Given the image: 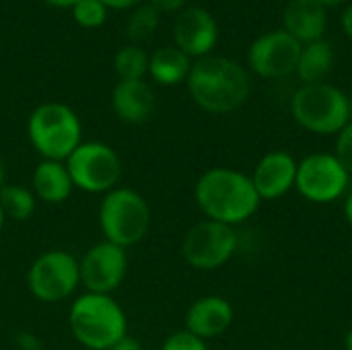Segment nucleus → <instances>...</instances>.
Here are the masks:
<instances>
[{"label": "nucleus", "mask_w": 352, "mask_h": 350, "mask_svg": "<svg viewBox=\"0 0 352 350\" xmlns=\"http://www.w3.org/2000/svg\"><path fill=\"white\" fill-rule=\"evenodd\" d=\"M351 177L334 153H311L297 163L295 190L311 204H334L349 192Z\"/></svg>", "instance_id": "obj_9"}, {"label": "nucleus", "mask_w": 352, "mask_h": 350, "mask_svg": "<svg viewBox=\"0 0 352 350\" xmlns=\"http://www.w3.org/2000/svg\"><path fill=\"white\" fill-rule=\"evenodd\" d=\"M344 349L352 350V328L346 332V336H344Z\"/></svg>", "instance_id": "obj_34"}, {"label": "nucleus", "mask_w": 352, "mask_h": 350, "mask_svg": "<svg viewBox=\"0 0 352 350\" xmlns=\"http://www.w3.org/2000/svg\"><path fill=\"white\" fill-rule=\"evenodd\" d=\"M173 41L190 58H206L219 41L217 19L202 6L182 8L173 23Z\"/></svg>", "instance_id": "obj_13"}, {"label": "nucleus", "mask_w": 352, "mask_h": 350, "mask_svg": "<svg viewBox=\"0 0 352 350\" xmlns=\"http://www.w3.org/2000/svg\"><path fill=\"white\" fill-rule=\"evenodd\" d=\"M111 109L126 124H142L153 116L155 93L144 80H120L111 91Z\"/></svg>", "instance_id": "obj_17"}, {"label": "nucleus", "mask_w": 352, "mask_h": 350, "mask_svg": "<svg viewBox=\"0 0 352 350\" xmlns=\"http://www.w3.org/2000/svg\"><path fill=\"white\" fill-rule=\"evenodd\" d=\"M291 113L303 130L320 136H336L351 122L349 95L328 80L301 85L293 93Z\"/></svg>", "instance_id": "obj_6"}, {"label": "nucleus", "mask_w": 352, "mask_h": 350, "mask_svg": "<svg viewBox=\"0 0 352 350\" xmlns=\"http://www.w3.org/2000/svg\"><path fill=\"white\" fill-rule=\"evenodd\" d=\"M27 138L41 159L66 161L82 142V124L76 111L66 103L47 101L31 111Z\"/></svg>", "instance_id": "obj_5"}, {"label": "nucleus", "mask_w": 352, "mask_h": 350, "mask_svg": "<svg viewBox=\"0 0 352 350\" xmlns=\"http://www.w3.org/2000/svg\"><path fill=\"white\" fill-rule=\"evenodd\" d=\"M25 283L31 297L39 303H62L80 287L78 258L66 250H47L31 262Z\"/></svg>", "instance_id": "obj_7"}, {"label": "nucleus", "mask_w": 352, "mask_h": 350, "mask_svg": "<svg viewBox=\"0 0 352 350\" xmlns=\"http://www.w3.org/2000/svg\"><path fill=\"white\" fill-rule=\"evenodd\" d=\"M109 350H142V347H140V342H138L136 338L126 336V338H122L113 349H109Z\"/></svg>", "instance_id": "obj_30"}, {"label": "nucleus", "mask_w": 352, "mask_h": 350, "mask_svg": "<svg viewBox=\"0 0 352 350\" xmlns=\"http://www.w3.org/2000/svg\"><path fill=\"white\" fill-rule=\"evenodd\" d=\"M74 190L85 194H107L118 188L122 177V159L118 151L99 140H82L64 161Z\"/></svg>", "instance_id": "obj_8"}, {"label": "nucleus", "mask_w": 352, "mask_h": 350, "mask_svg": "<svg viewBox=\"0 0 352 350\" xmlns=\"http://www.w3.org/2000/svg\"><path fill=\"white\" fill-rule=\"evenodd\" d=\"M318 2H320V4H324V6L328 8V6H336V4H342L344 0H318Z\"/></svg>", "instance_id": "obj_35"}, {"label": "nucleus", "mask_w": 352, "mask_h": 350, "mask_svg": "<svg viewBox=\"0 0 352 350\" xmlns=\"http://www.w3.org/2000/svg\"><path fill=\"white\" fill-rule=\"evenodd\" d=\"M297 159L289 151H268L254 167L252 184L260 200H278L295 188Z\"/></svg>", "instance_id": "obj_14"}, {"label": "nucleus", "mask_w": 352, "mask_h": 350, "mask_svg": "<svg viewBox=\"0 0 352 350\" xmlns=\"http://www.w3.org/2000/svg\"><path fill=\"white\" fill-rule=\"evenodd\" d=\"M237 245L239 237L235 227L204 219L184 235L182 256L192 268L210 272L223 268L235 256Z\"/></svg>", "instance_id": "obj_10"}, {"label": "nucleus", "mask_w": 352, "mask_h": 350, "mask_svg": "<svg viewBox=\"0 0 352 350\" xmlns=\"http://www.w3.org/2000/svg\"><path fill=\"white\" fill-rule=\"evenodd\" d=\"M186 85L192 101L214 116L237 111L252 91L250 74L239 62L212 54L192 62Z\"/></svg>", "instance_id": "obj_2"}, {"label": "nucleus", "mask_w": 352, "mask_h": 350, "mask_svg": "<svg viewBox=\"0 0 352 350\" xmlns=\"http://www.w3.org/2000/svg\"><path fill=\"white\" fill-rule=\"evenodd\" d=\"M161 350H208V344H206V340L190 334L188 330H179L165 338V342L161 344Z\"/></svg>", "instance_id": "obj_25"}, {"label": "nucleus", "mask_w": 352, "mask_h": 350, "mask_svg": "<svg viewBox=\"0 0 352 350\" xmlns=\"http://www.w3.org/2000/svg\"><path fill=\"white\" fill-rule=\"evenodd\" d=\"M349 116H351V122H352V93L349 95Z\"/></svg>", "instance_id": "obj_37"}, {"label": "nucleus", "mask_w": 352, "mask_h": 350, "mask_svg": "<svg viewBox=\"0 0 352 350\" xmlns=\"http://www.w3.org/2000/svg\"><path fill=\"white\" fill-rule=\"evenodd\" d=\"M31 192L45 204H64L74 192L66 163L41 159L31 175Z\"/></svg>", "instance_id": "obj_18"}, {"label": "nucleus", "mask_w": 352, "mask_h": 350, "mask_svg": "<svg viewBox=\"0 0 352 350\" xmlns=\"http://www.w3.org/2000/svg\"><path fill=\"white\" fill-rule=\"evenodd\" d=\"M159 17L161 12L148 2L140 8H136L132 12V17L128 19V27H126V35L128 39L132 41H142L146 39L148 35H153V31L157 29L159 25Z\"/></svg>", "instance_id": "obj_23"}, {"label": "nucleus", "mask_w": 352, "mask_h": 350, "mask_svg": "<svg viewBox=\"0 0 352 350\" xmlns=\"http://www.w3.org/2000/svg\"><path fill=\"white\" fill-rule=\"evenodd\" d=\"M194 198L208 221L229 227L250 221L262 204L252 177L233 167L206 169L194 186Z\"/></svg>", "instance_id": "obj_1"}, {"label": "nucleus", "mask_w": 352, "mask_h": 350, "mask_svg": "<svg viewBox=\"0 0 352 350\" xmlns=\"http://www.w3.org/2000/svg\"><path fill=\"white\" fill-rule=\"evenodd\" d=\"M68 328L82 349L109 350L128 336V316L113 295L85 291L70 305Z\"/></svg>", "instance_id": "obj_3"}, {"label": "nucleus", "mask_w": 352, "mask_h": 350, "mask_svg": "<svg viewBox=\"0 0 352 350\" xmlns=\"http://www.w3.org/2000/svg\"><path fill=\"white\" fill-rule=\"evenodd\" d=\"M97 217L103 239L124 250L138 245L148 235L153 223L148 200L126 186H118L103 194Z\"/></svg>", "instance_id": "obj_4"}, {"label": "nucleus", "mask_w": 352, "mask_h": 350, "mask_svg": "<svg viewBox=\"0 0 352 350\" xmlns=\"http://www.w3.org/2000/svg\"><path fill=\"white\" fill-rule=\"evenodd\" d=\"M188 0H151V4L159 12H179L186 6Z\"/></svg>", "instance_id": "obj_27"}, {"label": "nucleus", "mask_w": 352, "mask_h": 350, "mask_svg": "<svg viewBox=\"0 0 352 350\" xmlns=\"http://www.w3.org/2000/svg\"><path fill=\"white\" fill-rule=\"evenodd\" d=\"M4 223H6V217H4V210H2V206H0V233H2V229H4Z\"/></svg>", "instance_id": "obj_36"}, {"label": "nucleus", "mask_w": 352, "mask_h": 350, "mask_svg": "<svg viewBox=\"0 0 352 350\" xmlns=\"http://www.w3.org/2000/svg\"><path fill=\"white\" fill-rule=\"evenodd\" d=\"M299 54L301 43L285 29H274L252 41L248 50V66L256 76L276 80L295 74Z\"/></svg>", "instance_id": "obj_12"}, {"label": "nucleus", "mask_w": 352, "mask_h": 350, "mask_svg": "<svg viewBox=\"0 0 352 350\" xmlns=\"http://www.w3.org/2000/svg\"><path fill=\"white\" fill-rule=\"evenodd\" d=\"M334 155L342 163V167L352 175V122H349L338 134L334 144Z\"/></svg>", "instance_id": "obj_26"}, {"label": "nucleus", "mask_w": 352, "mask_h": 350, "mask_svg": "<svg viewBox=\"0 0 352 350\" xmlns=\"http://www.w3.org/2000/svg\"><path fill=\"white\" fill-rule=\"evenodd\" d=\"M78 268L87 293L113 295L128 276V250L101 239L82 254Z\"/></svg>", "instance_id": "obj_11"}, {"label": "nucleus", "mask_w": 352, "mask_h": 350, "mask_svg": "<svg viewBox=\"0 0 352 350\" xmlns=\"http://www.w3.org/2000/svg\"><path fill=\"white\" fill-rule=\"evenodd\" d=\"M190 70L192 58L175 45L159 47L153 56H148V74L155 83L163 87H175L179 83H186Z\"/></svg>", "instance_id": "obj_20"}, {"label": "nucleus", "mask_w": 352, "mask_h": 350, "mask_svg": "<svg viewBox=\"0 0 352 350\" xmlns=\"http://www.w3.org/2000/svg\"><path fill=\"white\" fill-rule=\"evenodd\" d=\"M107 8H118V10H124V8H132L136 6L140 0H101Z\"/></svg>", "instance_id": "obj_29"}, {"label": "nucleus", "mask_w": 352, "mask_h": 350, "mask_svg": "<svg viewBox=\"0 0 352 350\" xmlns=\"http://www.w3.org/2000/svg\"><path fill=\"white\" fill-rule=\"evenodd\" d=\"M45 2H47V4H52V6H60V8H66V6H70V8H72L78 0H45Z\"/></svg>", "instance_id": "obj_32"}, {"label": "nucleus", "mask_w": 352, "mask_h": 350, "mask_svg": "<svg viewBox=\"0 0 352 350\" xmlns=\"http://www.w3.org/2000/svg\"><path fill=\"white\" fill-rule=\"evenodd\" d=\"M113 68L120 80H144V74L148 72V56L138 45H124L113 58Z\"/></svg>", "instance_id": "obj_22"}, {"label": "nucleus", "mask_w": 352, "mask_h": 350, "mask_svg": "<svg viewBox=\"0 0 352 350\" xmlns=\"http://www.w3.org/2000/svg\"><path fill=\"white\" fill-rule=\"evenodd\" d=\"M344 219H346V223L351 225L352 229V192L346 196V200H344Z\"/></svg>", "instance_id": "obj_31"}, {"label": "nucleus", "mask_w": 352, "mask_h": 350, "mask_svg": "<svg viewBox=\"0 0 352 350\" xmlns=\"http://www.w3.org/2000/svg\"><path fill=\"white\" fill-rule=\"evenodd\" d=\"M283 29L301 45L324 39L328 10L318 0H291L283 10Z\"/></svg>", "instance_id": "obj_16"}, {"label": "nucleus", "mask_w": 352, "mask_h": 350, "mask_svg": "<svg viewBox=\"0 0 352 350\" xmlns=\"http://www.w3.org/2000/svg\"><path fill=\"white\" fill-rule=\"evenodd\" d=\"M351 260H352V245H351Z\"/></svg>", "instance_id": "obj_38"}, {"label": "nucleus", "mask_w": 352, "mask_h": 350, "mask_svg": "<svg viewBox=\"0 0 352 350\" xmlns=\"http://www.w3.org/2000/svg\"><path fill=\"white\" fill-rule=\"evenodd\" d=\"M340 25H342L344 35L352 41V2L351 4H346V8L342 10V14H340Z\"/></svg>", "instance_id": "obj_28"}, {"label": "nucleus", "mask_w": 352, "mask_h": 350, "mask_svg": "<svg viewBox=\"0 0 352 350\" xmlns=\"http://www.w3.org/2000/svg\"><path fill=\"white\" fill-rule=\"evenodd\" d=\"M0 206L4 210L6 221H27L37 208V198L27 186L6 184L0 190Z\"/></svg>", "instance_id": "obj_21"}, {"label": "nucleus", "mask_w": 352, "mask_h": 350, "mask_svg": "<svg viewBox=\"0 0 352 350\" xmlns=\"http://www.w3.org/2000/svg\"><path fill=\"white\" fill-rule=\"evenodd\" d=\"M6 186V167H4V159L0 157V190Z\"/></svg>", "instance_id": "obj_33"}, {"label": "nucleus", "mask_w": 352, "mask_h": 350, "mask_svg": "<svg viewBox=\"0 0 352 350\" xmlns=\"http://www.w3.org/2000/svg\"><path fill=\"white\" fill-rule=\"evenodd\" d=\"M334 62H336V54H334L332 43L326 39H318V41L301 45L295 74L301 80V85L324 83L326 76L332 72Z\"/></svg>", "instance_id": "obj_19"}, {"label": "nucleus", "mask_w": 352, "mask_h": 350, "mask_svg": "<svg viewBox=\"0 0 352 350\" xmlns=\"http://www.w3.org/2000/svg\"><path fill=\"white\" fill-rule=\"evenodd\" d=\"M233 318H235L233 305L225 297L206 295V297L196 299L188 307L184 330L208 342L212 338L223 336L231 328Z\"/></svg>", "instance_id": "obj_15"}, {"label": "nucleus", "mask_w": 352, "mask_h": 350, "mask_svg": "<svg viewBox=\"0 0 352 350\" xmlns=\"http://www.w3.org/2000/svg\"><path fill=\"white\" fill-rule=\"evenodd\" d=\"M72 17L80 27L97 29L107 19V6L101 0H78L72 6Z\"/></svg>", "instance_id": "obj_24"}]
</instances>
